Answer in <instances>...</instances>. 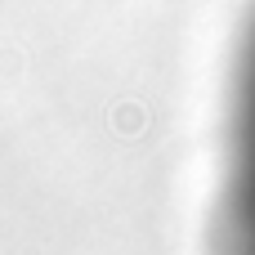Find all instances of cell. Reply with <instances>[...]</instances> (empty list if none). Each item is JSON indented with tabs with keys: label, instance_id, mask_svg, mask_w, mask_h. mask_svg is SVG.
<instances>
[{
	"label": "cell",
	"instance_id": "cell-1",
	"mask_svg": "<svg viewBox=\"0 0 255 255\" xmlns=\"http://www.w3.org/2000/svg\"><path fill=\"white\" fill-rule=\"evenodd\" d=\"M224 251L255 255V22L233 81L229 161H224Z\"/></svg>",
	"mask_w": 255,
	"mask_h": 255
}]
</instances>
